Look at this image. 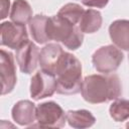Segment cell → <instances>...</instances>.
<instances>
[{
    "instance_id": "cell-11",
    "label": "cell",
    "mask_w": 129,
    "mask_h": 129,
    "mask_svg": "<svg viewBox=\"0 0 129 129\" xmlns=\"http://www.w3.org/2000/svg\"><path fill=\"white\" fill-rule=\"evenodd\" d=\"M12 118L21 126H28L32 124L36 119L35 105L28 100L17 102L12 108Z\"/></svg>"
},
{
    "instance_id": "cell-14",
    "label": "cell",
    "mask_w": 129,
    "mask_h": 129,
    "mask_svg": "<svg viewBox=\"0 0 129 129\" xmlns=\"http://www.w3.org/2000/svg\"><path fill=\"white\" fill-rule=\"evenodd\" d=\"M67 121L73 128L83 129L95 124V117L87 110H70L67 112Z\"/></svg>"
},
{
    "instance_id": "cell-17",
    "label": "cell",
    "mask_w": 129,
    "mask_h": 129,
    "mask_svg": "<svg viewBox=\"0 0 129 129\" xmlns=\"http://www.w3.org/2000/svg\"><path fill=\"white\" fill-rule=\"evenodd\" d=\"M85 10L77 3H68L64 6H62L57 15L67 19L68 21L74 23V24H79Z\"/></svg>"
},
{
    "instance_id": "cell-8",
    "label": "cell",
    "mask_w": 129,
    "mask_h": 129,
    "mask_svg": "<svg viewBox=\"0 0 129 129\" xmlns=\"http://www.w3.org/2000/svg\"><path fill=\"white\" fill-rule=\"evenodd\" d=\"M0 55V75H1V94L6 95L14 89L16 85V69L14 56L10 51L1 49Z\"/></svg>"
},
{
    "instance_id": "cell-3",
    "label": "cell",
    "mask_w": 129,
    "mask_h": 129,
    "mask_svg": "<svg viewBox=\"0 0 129 129\" xmlns=\"http://www.w3.org/2000/svg\"><path fill=\"white\" fill-rule=\"evenodd\" d=\"M83 33L79 26L58 15L48 17L47 35L49 40L59 41L69 49L75 50L82 45Z\"/></svg>"
},
{
    "instance_id": "cell-10",
    "label": "cell",
    "mask_w": 129,
    "mask_h": 129,
    "mask_svg": "<svg viewBox=\"0 0 129 129\" xmlns=\"http://www.w3.org/2000/svg\"><path fill=\"white\" fill-rule=\"evenodd\" d=\"M63 49L57 43L46 44L39 53V64L41 70H44L52 75L55 74L57 64L63 54Z\"/></svg>"
},
{
    "instance_id": "cell-6",
    "label": "cell",
    "mask_w": 129,
    "mask_h": 129,
    "mask_svg": "<svg viewBox=\"0 0 129 129\" xmlns=\"http://www.w3.org/2000/svg\"><path fill=\"white\" fill-rule=\"evenodd\" d=\"M56 91V78L54 75L41 70L38 71L31 79L30 96L33 100L50 97Z\"/></svg>"
},
{
    "instance_id": "cell-1",
    "label": "cell",
    "mask_w": 129,
    "mask_h": 129,
    "mask_svg": "<svg viewBox=\"0 0 129 129\" xmlns=\"http://www.w3.org/2000/svg\"><path fill=\"white\" fill-rule=\"evenodd\" d=\"M82 96L91 104L106 103L122 95V85L117 75H91L83 80Z\"/></svg>"
},
{
    "instance_id": "cell-20",
    "label": "cell",
    "mask_w": 129,
    "mask_h": 129,
    "mask_svg": "<svg viewBox=\"0 0 129 129\" xmlns=\"http://www.w3.org/2000/svg\"><path fill=\"white\" fill-rule=\"evenodd\" d=\"M9 0H1V18L4 19L7 14H8V10H9Z\"/></svg>"
},
{
    "instance_id": "cell-21",
    "label": "cell",
    "mask_w": 129,
    "mask_h": 129,
    "mask_svg": "<svg viewBox=\"0 0 129 129\" xmlns=\"http://www.w3.org/2000/svg\"><path fill=\"white\" fill-rule=\"evenodd\" d=\"M126 128H129V122L126 124Z\"/></svg>"
},
{
    "instance_id": "cell-12",
    "label": "cell",
    "mask_w": 129,
    "mask_h": 129,
    "mask_svg": "<svg viewBox=\"0 0 129 129\" xmlns=\"http://www.w3.org/2000/svg\"><path fill=\"white\" fill-rule=\"evenodd\" d=\"M109 34L116 46L129 50V20H115L109 26Z\"/></svg>"
},
{
    "instance_id": "cell-19",
    "label": "cell",
    "mask_w": 129,
    "mask_h": 129,
    "mask_svg": "<svg viewBox=\"0 0 129 129\" xmlns=\"http://www.w3.org/2000/svg\"><path fill=\"white\" fill-rule=\"evenodd\" d=\"M81 2L88 7L103 8L108 4L109 0H81Z\"/></svg>"
},
{
    "instance_id": "cell-5",
    "label": "cell",
    "mask_w": 129,
    "mask_h": 129,
    "mask_svg": "<svg viewBox=\"0 0 129 129\" xmlns=\"http://www.w3.org/2000/svg\"><path fill=\"white\" fill-rule=\"evenodd\" d=\"M37 126L42 128H61L67 121L62 108L54 102H45L36 107Z\"/></svg>"
},
{
    "instance_id": "cell-22",
    "label": "cell",
    "mask_w": 129,
    "mask_h": 129,
    "mask_svg": "<svg viewBox=\"0 0 129 129\" xmlns=\"http://www.w3.org/2000/svg\"><path fill=\"white\" fill-rule=\"evenodd\" d=\"M128 58H129V55H128Z\"/></svg>"
},
{
    "instance_id": "cell-13",
    "label": "cell",
    "mask_w": 129,
    "mask_h": 129,
    "mask_svg": "<svg viewBox=\"0 0 129 129\" xmlns=\"http://www.w3.org/2000/svg\"><path fill=\"white\" fill-rule=\"evenodd\" d=\"M47 21L48 17L45 15H35L29 21L30 34L33 40L40 44L49 41L47 35Z\"/></svg>"
},
{
    "instance_id": "cell-15",
    "label": "cell",
    "mask_w": 129,
    "mask_h": 129,
    "mask_svg": "<svg viewBox=\"0 0 129 129\" xmlns=\"http://www.w3.org/2000/svg\"><path fill=\"white\" fill-rule=\"evenodd\" d=\"M32 18V9L25 0H15L10 11V19L14 23L25 25Z\"/></svg>"
},
{
    "instance_id": "cell-7",
    "label": "cell",
    "mask_w": 129,
    "mask_h": 129,
    "mask_svg": "<svg viewBox=\"0 0 129 129\" xmlns=\"http://www.w3.org/2000/svg\"><path fill=\"white\" fill-rule=\"evenodd\" d=\"M39 53L38 47L28 39L16 49V60L21 73L28 75L36 70L39 63Z\"/></svg>"
},
{
    "instance_id": "cell-4",
    "label": "cell",
    "mask_w": 129,
    "mask_h": 129,
    "mask_svg": "<svg viewBox=\"0 0 129 129\" xmlns=\"http://www.w3.org/2000/svg\"><path fill=\"white\" fill-rule=\"evenodd\" d=\"M123 53L114 45H106L97 49L93 56L92 62L94 68L102 74L109 75L114 73L123 60Z\"/></svg>"
},
{
    "instance_id": "cell-16",
    "label": "cell",
    "mask_w": 129,
    "mask_h": 129,
    "mask_svg": "<svg viewBox=\"0 0 129 129\" xmlns=\"http://www.w3.org/2000/svg\"><path fill=\"white\" fill-rule=\"evenodd\" d=\"M102 25L101 13L94 9L85 10L80 22L79 27L85 33H94L100 29Z\"/></svg>"
},
{
    "instance_id": "cell-9",
    "label": "cell",
    "mask_w": 129,
    "mask_h": 129,
    "mask_svg": "<svg viewBox=\"0 0 129 129\" xmlns=\"http://www.w3.org/2000/svg\"><path fill=\"white\" fill-rule=\"evenodd\" d=\"M0 34L1 45L14 49H17L24 41L28 39V34L25 25L8 21L3 22L1 24Z\"/></svg>"
},
{
    "instance_id": "cell-18",
    "label": "cell",
    "mask_w": 129,
    "mask_h": 129,
    "mask_svg": "<svg viewBox=\"0 0 129 129\" xmlns=\"http://www.w3.org/2000/svg\"><path fill=\"white\" fill-rule=\"evenodd\" d=\"M110 116L116 122H122L129 118V100L118 99L109 109Z\"/></svg>"
},
{
    "instance_id": "cell-2",
    "label": "cell",
    "mask_w": 129,
    "mask_h": 129,
    "mask_svg": "<svg viewBox=\"0 0 129 129\" xmlns=\"http://www.w3.org/2000/svg\"><path fill=\"white\" fill-rule=\"evenodd\" d=\"M56 92L60 95H75L82 90V64L70 52L64 51L55 71Z\"/></svg>"
}]
</instances>
